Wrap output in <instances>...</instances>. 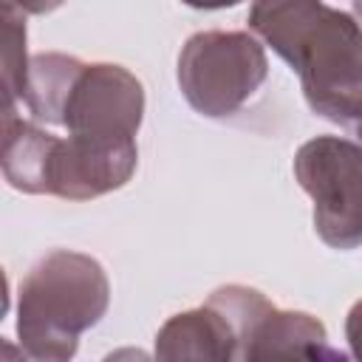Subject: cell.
Listing matches in <instances>:
<instances>
[{
  "label": "cell",
  "instance_id": "obj_1",
  "mask_svg": "<svg viewBox=\"0 0 362 362\" xmlns=\"http://www.w3.org/2000/svg\"><path fill=\"white\" fill-rule=\"evenodd\" d=\"M249 28L297 71L317 116L351 124L362 105V23L354 14L311 0H263L249 8Z\"/></svg>",
  "mask_w": 362,
  "mask_h": 362
},
{
  "label": "cell",
  "instance_id": "obj_2",
  "mask_svg": "<svg viewBox=\"0 0 362 362\" xmlns=\"http://www.w3.org/2000/svg\"><path fill=\"white\" fill-rule=\"evenodd\" d=\"M110 305V283L90 255L54 249L40 257L17 288V337L34 362H71L79 337Z\"/></svg>",
  "mask_w": 362,
  "mask_h": 362
},
{
  "label": "cell",
  "instance_id": "obj_3",
  "mask_svg": "<svg viewBox=\"0 0 362 362\" xmlns=\"http://www.w3.org/2000/svg\"><path fill=\"white\" fill-rule=\"evenodd\" d=\"M136 164V141L59 139L11 110L3 113V175L20 192L90 201L124 187Z\"/></svg>",
  "mask_w": 362,
  "mask_h": 362
},
{
  "label": "cell",
  "instance_id": "obj_4",
  "mask_svg": "<svg viewBox=\"0 0 362 362\" xmlns=\"http://www.w3.org/2000/svg\"><path fill=\"white\" fill-rule=\"evenodd\" d=\"M178 88L192 110L209 119L238 113L266 82L269 59L249 31H198L178 54Z\"/></svg>",
  "mask_w": 362,
  "mask_h": 362
},
{
  "label": "cell",
  "instance_id": "obj_5",
  "mask_svg": "<svg viewBox=\"0 0 362 362\" xmlns=\"http://www.w3.org/2000/svg\"><path fill=\"white\" fill-rule=\"evenodd\" d=\"M238 331V362H348L325 325L305 311L274 308L257 288L221 286L209 294Z\"/></svg>",
  "mask_w": 362,
  "mask_h": 362
},
{
  "label": "cell",
  "instance_id": "obj_6",
  "mask_svg": "<svg viewBox=\"0 0 362 362\" xmlns=\"http://www.w3.org/2000/svg\"><path fill=\"white\" fill-rule=\"evenodd\" d=\"M294 178L314 204V229L331 249L362 246V147L317 136L294 153Z\"/></svg>",
  "mask_w": 362,
  "mask_h": 362
},
{
  "label": "cell",
  "instance_id": "obj_7",
  "mask_svg": "<svg viewBox=\"0 0 362 362\" xmlns=\"http://www.w3.org/2000/svg\"><path fill=\"white\" fill-rule=\"evenodd\" d=\"M144 119V88L122 65L79 62L74 71L54 124L68 136L93 141H136Z\"/></svg>",
  "mask_w": 362,
  "mask_h": 362
},
{
  "label": "cell",
  "instance_id": "obj_8",
  "mask_svg": "<svg viewBox=\"0 0 362 362\" xmlns=\"http://www.w3.org/2000/svg\"><path fill=\"white\" fill-rule=\"evenodd\" d=\"M156 362H238V331L212 303L173 314L156 334Z\"/></svg>",
  "mask_w": 362,
  "mask_h": 362
},
{
  "label": "cell",
  "instance_id": "obj_9",
  "mask_svg": "<svg viewBox=\"0 0 362 362\" xmlns=\"http://www.w3.org/2000/svg\"><path fill=\"white\" fill-rule=\"evenodd\" d=\"M28 74L25 59V23L17 17L11 3L3 6V82H6V110H14V102L23 99Z\"/></svg>",
  "mask_w": 362,
  "mask_h": 362
},
{
  "label": "cell",
  "instance_id": "obj_10",
  "mask_svg": "<svg viewBox=\"0 0 362 362\" xmlns=\"http://www.w3.org/2000/svg\"><path fill=\"white\" fill-rule=\"evenodd\" d=\"M345 339H348L351 356L362 362V300H356L345 317Z\"/></svg>",
  "mask_w": 362,
  "mask_h": 362
},
{
  "label": "cell",
  "instance_id": "obj_11",
  "mask_svg": "<svg viewBox=\"0 0 362 362\" xmlns=\"http://www.w3.org/2000/svg\"><path fill=\"white\" fill-rule=\"evenodd\" d=\"M102 362H156V356H150L141 348H116Z\"/></svg>",
  "mask_w": 362,
  "mask_h": 362
},
{
  "label": "cell",
  "instance_id": "obj_12",
  "mask_svg": "<svg viewBox=\"0 0 362 362\" xmlns=\"http://www.w3.org/2000/svg\"><path fill=\"white\" fill-rule=\"evenodd\" d=\"M345 130H351V133L356 136V141H359V147H362V105H359V110H356V116L351 119V124H348Z\"/></svg>",
  "mask_w": 362,
  "mask_h": 362
},
{
  "label": "cell",
  "instance_id": "obj_13",
  "mask_svg": "<svg viewBox=\"0 0 362 362\" xmlns=\"http://www.w3.org/2000/svg\"><path fill=\"white\" fill-rule=\"evenodd\" d=\"M3 348H6V362H25V356L11 342H3Z\"/></svg>",
  "mask_w": 362,
  "mask_h": 362
},
{
  "label": "cell",
  "instance_id": "obj_14",
  "mask_svg": "<svg viewBox=\"0 0 362 362\" xmlns=\"http://www.w3.org/2000/svg\"><path fill=\"white\" fill-rule=\"evenodd\" d=\"M351 11H354V14L362 20V3H354V8H351Z\"/></svg>",
  "mask_w": 362,
  "mask_h": 362
}]
</instances>
